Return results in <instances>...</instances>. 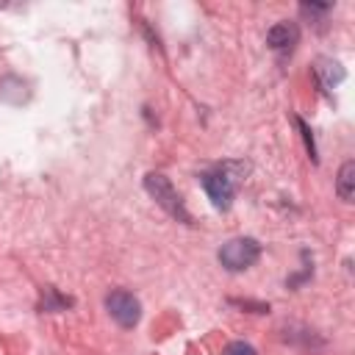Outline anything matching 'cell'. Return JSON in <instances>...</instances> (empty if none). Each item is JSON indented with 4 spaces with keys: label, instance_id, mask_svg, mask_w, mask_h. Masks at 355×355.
<instances>
[{
    "label": "cell",
    "instance_id": "cell-1",
    "mask_svg": "<svg viewBox=\"0 0 355 355\" xmlns=\"http://www.w3.org/2000/svg\"><path fill=\"white\" fill-rule=\"evenodd\" d=\"M144 189H147V194H150V197H153L169 216L180 219L183 225H191V216H189V211H186L180 194L175 191V186L169 183L166 175H161V172H150V175L144 178Z\"/></svg>",
    "mask_w": 355,
    "mask_h": 355
},
{
    "label": "cell",
    "instance_id": "cell-8",
    "mask_svg": "<svg viewBox=\"0 0 355 355\" xmlns=\"http://www.w3.org/2000/svg\"><path fill=\"white\" fill-rule=\"evenodd\" d=\"M72 305V300L69 297H64V294H58L55 288H44V294H42V311H64V308H69Z\"/></svg>",
    "mask_w": 355,
    "mask_h": 355
},
{
    "label": "cell",
    "instance_id": "cell-7",
    "mask_svg": "<svg viewBox=\"0 0 355 355\" xmlns=\"http://www.w3.org/2000/svg\"><path fill=\"white\" fill-rule=\"evenodd\" d=\"M336 191L344 202H352V197H355V161L341 164L338 178H336Z\"/></svg>",
    "mask_w": 355,
    "mask_h": 355
},
{
    "label": "cell",
    "instance_id": "cell-6",
    "mask_svg": "<svg viewBox=\"0 0 355 355\" xmlns=\"http://www.w3.org/2000/svg\"><path fill=\"white\" fill-rule=\"evenodd\" d=\"M313 75H316V80H319V86H322L324 92H330L333 86H338V83L344 80L341 64H338V61H330V58H319L316 67H313Z\"/></svg>",
    "mask_w": 355,
    "mask_h": 355
},
{
    "label": "cell",
    "instance_id": "cell-3",
    "mask_svg": "<svg viewBox=\"0 0 355 355\" xmlns=\"http://www.w3.org/2000/svg\"><path fill=\"white\" fill-rule=\"evenodd\" d=\"M230 169H233V164H227V166H219V169H214V172L200 175V178H202V186H205L208 200H211V202H214V208H219V211H227V208H230V202H233V194H236V175H230Z\"/></svg>",
    "mask_w": 355,
    "mask_h": 355
},
{
    "label": "cell",
    "instance_id": "cell-2",
    "mask_svg": "<svg viewBox=\"0 0 355 355\" xmlns=\"http://www.w3.org/2000/svg\"><path fill=\"white\" fill-rule=\"evenodd\" d=\"M261 258V244L250 236H241V239H230L227 244H222L219 250V263L230 272H241V269H250L255 261Z\"/></svg>",
    "mask_w": 355,
    "mask_h": 355
},
{
    "label": "cell",
    "instance_id": "cell-4",
    "mask_svg": "<svg viewBox=\"0 0 355 355\" xmlns=\"http://www.w3.org/2000/svg\"><path fill=\"white\" fill-rule=\"evenodd\" d=\"M105 308L119 327H136V322L141 319V302L130 291H122V288L105 297Z\"/></svg>",
    "mask_w": 355,
    "mask_h": 355
},
{
    "label": "cell",
    "instance_id": "cell-9",
    "mask_svg": "<svg viewBox=\"0 0 355 355\" xmlns=\"http://www.w3.org/2000/svg\"><path fill=\"white\" fill-rule=\"evenodd\" d=\"M294 122H297V128H300V133H302V139H305V150H308V155L316 161V144H313L311 128H308V125H305V119H300V116H294Z\"/></svg>",
    "mask_w": 355,
    "mask_h": 355
},
{
    "label": "cell",
    "instance_id": "cell-10",
    "mask_svg": "<svg viewBox=\"0 0 355 355\" xmlns=\"http://www.w3.org/2000/svg\"><path fill=\"white\" fill-rule=\"evenodd\" d=\"M222 355H258V352H255V347L247 344V341H230V344L222 349Z\"/></svg>",
    "mask_w": 355,
    "mask_h": 355
},
{
    "label": "cell",
    "instance_id": "cell-5",
    "mask_svg": "<svg viewBox=\"0 0 355 355\" xmlns=\"http://www.w3.org/2000/svg\"><path fill=\"white\" fill-rule=\"evenodd\" d=\"M266 44L275 53H291V47L297 44V28H294V22H277V25H272L269 33H266Z\"/></svg>",
    "mask_w": 355,
    "mask_h": 355
}]
</instances>
